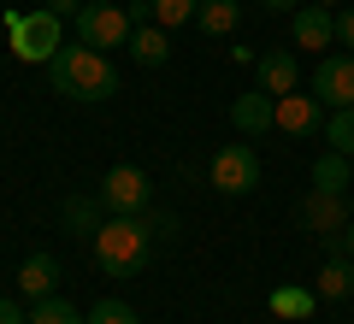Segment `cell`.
<instances>
[{"label": "cell", "mask_w": 354, "mask_h": 324, "mask_svg": "<svg viewBox=\"0 0 354 324\" xmlns=\"http://www.w3.org/2000/svg\"><path fill=\"white\" fill-rule=\"evenodd\" d=\"M6 36H12V53L24 65H48L53 53L65 48V18L53 6H30V12H6Z\"/></svg>", "instance_id": "3957f363"}, {"label": "cell", "mask_w": 354, "mask_h": 324, "mask_svg": "<svg viewBox=\"0 0 354 324\" xmlns=\"http://www.w3.org/2000/svg\"><path fill=\"white\" fill-rule=\"evenodd\" d=\"M342 254L354 260V218H348V230H342Z\"/></svg>", "instance_id": "4316f807"}, {"label": "cell", "mask_w": 354, "mask_h": 324, "mask_svg": "<svg viewBox=\"0 0 354 324\" xmlns=\"http://www.w3.org/2000/svg\"><path fill=\"white\" fill-rule=\"evenodd\" d=\"M71 24H77V41H88V48H130V30H136V18H130L124 6L83 0V12H77Z\"/></svg>", "instance_id": "277c9868"}, {"label": "cell", "mask_w": 354, "mask_h": 324, "mask_svg": "<svg viewBox=\"0 0 354 324\" xmlns=\"http://www.w3.org/2000/svg\"><path fill=\"white\" fill-rule=\"evenodd\" d=\"M313 6H330V12H337V0H313Z\"/></svg>", "instance_id": "83f0119b"}, {"label": "cell", "mask_w": 354, "mask_h": 324, "mask_svg": "<svg viewBox=\"0 0 354 324\" xmlns=\"http://www.w3.org/2000/svg\"><path fill=\"white\" fill-rule=\"evenodd\" d=\"M95 195H101L106 212H148V207H153V183H148L142 165H113V171L101 177Z\"/></svg>", "instance_id": "8992f818"}, {"label": "cell", "mask_w": 354, "mask_h": 324, "mask_svg": "<svg viewBox=\"0 0 354 324\" xmlns=\"http://www.w3.org/2000/svg\"><path fill=\"white\" fill-rule=\"evenodd\" d=\"M348 160H354V148H348Z\"/></svg>", "instance_id": "f1b7e54d"}, {"label": "cell", "mask_w": 354, "mask_h": 324, "mask_svg": "<svg viewBox=\"0 0 354 324\" xmlns=\"http://www.w3.org/2000/svg\"><path fill=\"white\" fill-rule=\"evenodd\" d=\"M319 307V289H272V312L278 318H307Z\"/></svg>", "instance_id": "ffe728a7"}, {"label": "cell", "mask_w": 354, "mask_h": 324, "mask_svg": "<svg viewBox=\"0 0 354 324\" xmlns=\"http://www.w3.org/2000/svg\"><path fill=\"white\" fill-rule=\"evenodd\" d=\"M195 24H201V36H230L242 24V0H201Z\"/></svg>", "instance_id": "e0dca14e"}, {"label": "cell", "mask_w": 354, "mask_h": 324, "mask_svg": "<svg viewBox=\"0 0 354 324\" xmlns=\"http://www.w3.org/2000/svg\"><path fill=\"white\" fill-rule=\"evenodd\" d=\"M254 71H260V88L266 95H295L301 88V65H295V48H266L260 59H254Z\"/></svg>", "instance_id": "9c48e42d"}, {"label": "cell", "mask_w": 354, "mask_h": 324, "mask_svg": "<svg viewBox=\"0 0 354 324\" xmlns=\"http://www.w3.org/2000/svg\"><path fill=\"white\" fill-rule=\"evenodd\" d=\"M301 225L319 230V236H342L348 230V218H342V195H325V189H313V195L301 200Z\"/></svg>", "instance_id": "7c38bea8"}, {"label": "cell", "mask_w": 354, "mask_h": 324, "mask_svg": "<svg viewBox=\"0 0 354 324\" xmlns=\"http://www.w3.org/2000/svg\"><path fill=\"white\" fill-rule=\"evenodd\" d=\"M88 248H95V265H101L106 277L130 283V277H142L148 260H153V225L142 212H106V225L88 236Z\"/></svg>", "instance_id": "6da1fadb"}, {"label": "cell", "mask_w": 354, "mask_h": 324, "mask_svg": "<svg viewBox=\"0 0 354 324\" xmlns=\"http://www.w3.org/2000/svg\"><path fill=\"white\" fill-rule=\"evenodd\" d=\"M148 12L160 30H177V24H195V12H201V0H148Z\"/></svg>", "instance_id": "44dd1931"}, {"label": "cell", "mask_w": 354, "mask_h": 324, "mask_svg": "<svg viewBox=\"0 0 354 324\" xmlns=\"http://www.w3.org/2000/svg\"><path fill=\"white\" fill-rule=\"evenodd\" d=\"M337 41V12L330 6H295V53H325Z\"/></svg>", "instance_id": "ba28073f"}, {"label": "cell", "mask_w": 354, "mask_h": 324, "mask_svg": "<svg viewBox=\"0 0 354 324\" xmlns=\"http://www.w3.org/2000/svg\"><path fill=\"white\" fill-rule=\"evenodd\" d=\"M88 324H142L136 318V307H130V301H95V312H88Z\"/></svg>", "instance_id": "603a6c76"}, {"label": "cell", "mask_w": 354, "mask_h": 324, "mask_svg": "<svg viewBox=\"0 0 354 324\" xmlns=\"http://www.w3.org/2000/svg\"><path fill=\"white\" fill-rule=\"evenodd\" d=\"M319 301H348L354 295V260L342 248H330V260H325V271H319Z\"/></svg>", "instance_id": "5bb4252c"}, {"label": "cell", "mask_w": 354, "mask_h": 324, "mask_svg": "<svg viewBox=\"0 0 354 324\" xmlns=\"http://www.w3.org/2000/svg\"><path fill=\"white\" fill-rule=\"evenodd\" d=\"M0 324H30V312H24V307H18V301H12V295H0Z\"/></svg>", "instance_id": "d4e9b609"}, {"label": "cell", "mask_w": 354, "mask_h": 324, "mask_svg": "<svg viewBox=\"0 0 354 324\" xmlns=\"http://www.w3.org/2000/svg\"><path fill=\"white\" fill-rule=\"evenodd\" d=\"M278 130L283 136H313V130H325V100L319 95H283L278 100Z\"/></svg>", "instance_id": "8fae6325"}, {"label": "cell", "mask_w": 354, "mask_h": 324, "mask_svg": "<svg viewBox=\"0 0 354 324\" xmlns=\"http://www.w3.org/2000/svg\"><path fill=\"white\" fill-rule=\"evenodd\" d=\"M30 324H88V312H77L65 295H41L30 307Z\"/></svg>", "instance_id": "d6986e66"}, {"label": "cell", "mask_w": 354, "mask_h": 324, "mask_svg": "<svg viewBox=\"0 0 354 324\" xmlns=\"http://www.w3.org/2000/svg\"><path fill=\"white\" fill-rule=\"evenodd\" d=\"M230 124H236L242 136H266V130H278V95H266V88L236 95V100H230Z\"/></svg>", "instance_id": "30bf717a"}, {"label": "cell", "mask_w": 354, "mask_h": 324, "mask_svg": "<svg viewBox=\"0 0 354 324\" xmlns=\"http://www.w3.org/2000/svg\"><path fill=\"white\" fill-rule=\"evenodd\" d=\"M53 283H59V260L53 254H30L24 271H18V295L41 301V295H53Z\"/></svg>", "instance_id": "9a60e30c"}, {"label": "cell", "mask_w": 354, "mask_h": 324, "mask_svg": "<svg viewBox=\"0 0 354 324\" xmlns=\"http://www.w3.org/2000/svg\"><path fill=\"white\" fill-rule=\"evenodd\" d=\"M48 83H53V95L83 100V106H95V100H113V95H118L113 59H106L101 48H88V41H65V48L53 53V59H48Z\"/></svg>", "instance_id": "7a4b0ae2"}, {"label": "cell", "mask_w": 354, "mask_h": 324, "mask_svg": "<svg viewBox=\"0 0 354 324\" xmlns=\"http://www.w3.org/2000/svg\"><path fill=\"white\" fill-rule=\"evenodd\" d=\"M313 189H325V195H348L354 189V160L348 153H319V165H313Z\"/></svg>", "instance_id": "2e32d148"}, {"label": "cell", "mask_w": 354, "mask_h": 324, "mask_svg": "<svg viewBox=\"0 0 354 324\" xmlns=\"http://www.w3.org/2000/svg\"><path fill=\"white\" fill-rule=\"evenodd\" d=\"M65 225H71L77 236H95V230L106 225V218H101V195H77V200H65Z\"/></svg>", "instance_id": "ac0fdd59"}, {"label": "cell", "mask_w": 354, "mask_h": 324, "mask_svg": "<svg viewBox=\"0 0 354 324\" xmlns=\"http://www.w3.org/2000/svg\"><path fill=\"white\" fill-rule=\"evenodd\" d=\"M207 177H213L218 195L236 200V195H248V189H260V153H254L248 142H230V148L213 153V171H207Z\"/></svg>", "instance_id": "5b68a950"}, {"label": "cell", "mask_w": 354, "mask_h": 324, "mask_svg": "<svg viewBox=\"0 0 354 324\" xmlns=\"http://www.w3.org/2000/svg\"><path fill=\"white\" fill-rule=\"evenodd\" d=\"M130 59L148 65V71H153V65H165V59H171V36H165L153 18H148V24H136V30H130Z\"/></svg>", "instance_id": "4fadbf2b"}, {"label": "cell", "mask_w": 354, "mask_h": 324, "mask_svg": "<svg viewBox=\"0 0 354 324\" xmlns=\"http://www.w3.org/2000/svg\"><path fill=\"white\" fill-rule=\"evenodd\" d=\"M313 95L325 100L330 113L337 106H354V53H325L313 65Z\"/></svg>", "instance_id": "52a82bcc"}, {"label": "cell", "mask_w": 354, "mask_h": 324, "mask_svg": "<svg viewBox=\"0 0 354 324\" xmlns=\"http://www.w3.org/2000/svg\"><path fill=\"white\" fill-rule=\"evenodd\" d=\"M325 142L337 153H348L354 148V106H337V113H325Z\"/></svg>", "instance_id": "7402d4cb"}, {"label": "cell", "mask_w": 354, "mask_h": 324, "mask_svg": "<svg viewBox=\"0 0 354 324\" xmlns=\"http://www.w3.org/2000/svg\"><path fill=\"white\" fill-rule=\"evenodd\" d=\"M266 12H295V0H260Z\"/></svg>", "instance_id": "484cf974"}, {"label": "cell", "mask_w": 354, "mask_h": 324, "mask_svg": "<svg viewBox=\"0 0 354 324\" xmlns=\"http://www.w3.org/2000/svg\"><path fill=\"white\" fill-rule=\"evenodd\" d=\"M337 41H342V53H354V6L337 12Z\"/></svg>", "instance_id": "cb8c5ba5"}]
</instances>
